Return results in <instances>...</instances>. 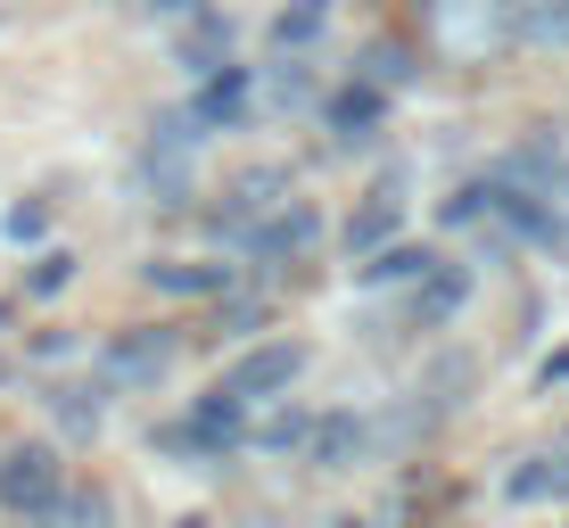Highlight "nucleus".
I'll return each instance as SVG.
<instances>
[{
	"mask_svg": "<svg viewBox=\"0 0 569 528\" xmlns=\"http://www.w3.org/2000/svg\"><path fill=\"white\" fill-rule=\"evenodd\" d=\"M42 405H50V421L67 429V438H91V429H100V405H91V388H67V380H58Z\"/></svg>",
	"mask_w": 569,
	"mask_h": 528,
	"instance_id": "14",
	"label": "nucleus"
},
{
	"mask_svg": "<svg viewBox=\"0 0 569 528\" xmlns=\"http://www.w3.org/2000/svg\"><path fill=\"white\" fill-rule=\"evenodd\" d=\"M0 322H9V315H0Z\"/></svg>",
	"mask_w": 569,
	"mask_h": 528,
	"instance_id": "30",
	"label": "nucleus"
},
{
	"mask_svg": "<svg viewBox=\"0 0 569 528\" xmlns=\"http://www.w3.org/2000/svg\"><path fill=\"white\" fill-rule=\"evenodd\" d=\"M503 496H512V504H545V496H561V487H553V455H545V462H520V471L503 479Z\"/></svg>",
	"mask_w": 569,
	"mask_h": 528,
	"instance_id": "19",
	"label": "nucleus"
},
{
	"mask_svg": "<svg viewBox=\"0 0 569 528\" xmlns=\"http://www.w3.org/2000/svg\"><path fill=\"white\" fill-rule=\"evenodd\" d=\"M405 74H413V58H405L397 42H371L363 50V83H405Z\"/></svg>",
	"mask_w": 569,
	"mask_h": 528,
	"instance_id": "21",
	"label": "nucleus"
},
{
	"mask_svg": "<svg viewBox=\"0 0 569 528\" xmlns=\"http://www.w3.org/2000/svg\"><path fill=\"white\" fill-rule=\"evenodd\" d=\"M306 414H272V421H257V446H306Z\"/></svg>",
	"mask_w": 569,
	"mask_h": 528,
	"instance_id": "22",
	"label": "nucleus"
},
{
	"mask_svg": "<svg viewBox=\"0 0 569 528\" xmlns=\"http://www.w3.org/2000/svg\"><path fill=\"white\" fill-rule=\"evenodd\" d=\"M397 215H405V199H397V182H380V190H371V207L356 215V223H347V248H356V257H371V248H380L388 231H397Z\"/></svg>",
	"mask_w": 569,
	"mask_h": 528,
	"instance_id": "12",
	"label": "nucleus"
},
{
	"mask_svg": "<svg viewBox=\"0 0 569 528\" xmlns=\"http://www.w3.org/2000/svg\"><path fill=\"white\" fill-rule=\"evenodd\" d=\"M50 223V207L42 199H26V207H9V231H17V240H33V231H42Z\"/></svg>",
	"mask_w": 569,
	"mask_h": 528,
	"instance_id": "27",
	"label": "nucleus"
},
{
	"mask_svg": "<svg viewBox=\"0 0 569 528\" xmlns=\"http://www.w3.org/2000/svg\"><path fill=\"white\" fill-rule=\"evenodd\" d=\"M58 496H67V462H58L50 446H17V455L0 462V504H9V512H33V520H42Z\"/></svg>",
	"mask_w": 569,
	"mask_h": 528,
	"instance_id": "1",
	"label": "nucleus"
},
{
	"mask_svg": "<svg viewBox=\"0 0 569 528\" xmlns=\"http://www.w3.org/2000/svg\"><path fill=\"white\" fill-rule=\"evenodd\" d=\"M371 124H380V83H363V74H356V83L330 100V132H339V141H363Z\"/></svg>",
	"mask_w": 569,
	"mask_h": 528,
	"instance_id": "11",
	"label": "nucleus"
},
{
	"mask_svg": "<svg viewBox=\"0 0 569 528\" xmlns=\"http://www.w3.org/2000/svg\"><path fill=\"white\" fill-rule=\"evenodd\" d=\"M257 100H264V108H298V100H306V74H298V50H281V67H264Z\"/></svg>",
	"mask_w": 569,
	"mask_h": 528,
	"instance_id": "16",
	"label": "nucleus"
},
{
	"mask_svg": "<svg viewBox=\"0 0 569 528\" xmlns=\"http://www.w3.org/2000/svg\"><path fill=\"white\" fill-rule=\"evenodd\" d=\"M42 520H108V496H91V487H83V496H58Z\"/></svg>",
	"mask_w": 569,
	"mask_h": 528,
	"instance_id": "24",
	"label": "nucleus"
},
{
	"mask_svg": "<svg viewBox=\"0 0 569 528\" xmlns=\"http://www.w3.org/2000/svg\"><path fill=\"white\" fill-rule=\"evenodd\" d=\"M553 487H561V496H569V438L553 446Z\"/></svg>",
	"mask_w": 569,
	"mask_h": 528,
	"instance_id": "28",
	"label": "nucleus"
},
{
	"mask_svg": "<svg viewBox=\"0 0 569 528\" xmlns=\"http://www.w3.org/2000/svg\"><path fill=\"white\" fill-rule=\"evenodd\" d=\"M322 0H289V9H281V26H272V42H281V50H306L313 42V33H322Z\"/></svg>",
	"mask_w": 569,
	"mask_h": 528,
	"instance_id": "15",
	"label": "nucleus"
},
{
	"mask_svg": "<svg viewBox=\"0 0 569 528\" xmlns=\"http://www.w3.org/2000/svg\"><path fill=\"white\" fill-rule=\"evenodd\" d=\"M462 298H470L462 272H438V265H429V272H421V298H413V322H421V330H429V322H446Z\"/></svg>",
	"mask_w": 569,
	"mask_h": 528,
	"instance_id": "13",
	"label": "nucleus"
},
{
	"mask_svg": "<svg viewBox=\"0 0 569 528\" xmlns=\"http://www.w3.org/2000/svg\"><path fill=\"white\" fill-rule=\"evenodd\" d=\"M272 207H281V173H240V182H231V199H223V223L248 231V223H264Z\"/></svg>",
	"mask_w": 569,
	"mask_h": 528,
	"instance_id": "10",
	"label": "nucleus"
},
{
	"mask_svg": "<svg viewBox=\"0 0 569 528\" xmlns=\"http://www.w3.org/2000/svg\"><path fill=\"white\" fill-rule=\"evenodd\" d=\"M223 339H248V330H264V298H240V306H223Z\"/></svg>",
	"mask_w": 569,
	"mask_h": 528,
	"instance_id": "23",
	"label": "nucleus"
},
{
	"mask_svg": "<svg viewBox=\"0 0 569 528\" xmlns=\"http://www.w3.org/2000/svg\"><path fill=\"white\" fill-rule=\"evenodd\" d=\"M157 446H166V455H231V446H240V397H231V388L199 397L190 421H173Z\"/></svg>",
	"mask_w": 569,
	"mask_h": 528,
	"instance_id": "3",
	"label": "nucleus"
},
{
	"mask_svg": "<svg viewBox=\"0 0 569 528\" xmlns=\"http://www.w3.org/2000/svg\"><path fill=\"white\" fill-rule=\"evenodd\" d=\"M487 207H496V190H455V199H446V223H479Z\"/></svg>",
	"mask_w": 569,
	"mask_h": 528,
	"instance_id": "25",
	"label": "nucleus"
},
{
	"mask_svg": "<svg viewBox=\"0 0 569 528\" xmlns=\"http://www.w3.org/2000/svg\"><path fill=\"white\" fill-rule=\"evenodd\" d=\"M240 240H248V265H289V257H306V248L322 240V215H313V207H289V199H281V207L264 215V223H248Z\"/></svg>",
	"mask_w": 569,
	"mask_h": 528,
	"instance_id": "4",
	"label": "nucleus"
},
{
	"mask_svg": "<svg viewBox=\"0 0 569 528\" xmlns=\"http://www.w3.org/2000/svg\"><path fill=\"white\" fill-rule=\"evenodd\" d=\"M149 281H157V289H190V298H207V289H223V272H214V265H173V257H157Z\"/></svg>",
	"mask_w": 569,
	"mask_h": 528,
	"instance_id": "17",
	"label": "nucleus"
},
{
	"mask_svg": "<svg viewBox=\"0 0 569 528\" xmlns=\"http://www.w3.org/2000/svg\"><path fill=\"white\" fill-rule=\"evenodd\" d=\"M257 108V67H207V83H199V100H190V116H199V132H223V124H240V116Z\"/></svg>",
	"mask_w": 569,
	"mask_h": 528,
	"instance_id": "7",
	"label": "nucleus"
},
{
	"mask_svg": "<svg viewBox=\"0 0 569 528\" xmlns=\"http://www.w3.org/2000/svg\"><path fill=\"white\" fill-rule=\"evenodd\" d=\"M173 363V330H124V339L100 356V380L108 388H157Z\"/></svg>",
	"mask_w": 569,
	"mask_h": 528,
	"instance_id": "5",
	"label": "nucleus"
},
{
	"mask_svg": "<svg viewBox=\"0 0 569 528\" xmlns=\"http://www.w3.org/2000/svg\"><path fill=\"white\" fill-rule=\"evenodd\" d=\"M190 141H199V116H157V132H149V190H157V207H190Z\"/></svg>",
	"mask_w": 569,
	"mask_h": 528,
	"instance_id": "2",
	"label": "nucleus"
},
{
	"mask_svg": "<svg viewBox=\"0 0 569 528\" xmlns=\"http://www.w3.org/2000/svg\"><path fill=\"white\" fill-rule=\"evenodd\" d=\"M67 272H74V257H42L26 272V289H42V298H50V289H67Z\"/></svg>",
	"mask_w": 569,
	"mask_h": 528,
	"instance_id": "26",
	"label": "nucleus"
},
{
	"mask_svg": "<svg viewBox=\"0 0 569 528\" xmlns=\"http://www.w3.org/2000/svg\"><path fill=\"white\" fill-rule=\"evenodd\" d=\"M421 272H429L421 248H388V257L371 248V281H421Z\"/></svg>",
	"mask_w": 569,
	"mask_h": 528,
	"instance_id": "20",
	"label": "nucleus"
},
{
	"mask_svg": "<svg viewBox=\"0 0 569 528\" xmlns=\"http://www.w3.org/2000/svg\"><path fill=\"white\" fill-rule=\"evenodd\" d=\"M438 33L455 50H487L503 33V17H496V0H438Z\"/></svg>",
	"mask_w": 569,
	"mask_h": 528,
	"instance_id": "9",
	"label": "nucleus"
},
{
	"mask_svg": "<svg viewBox=\"0 0 569 528\" xmlns=\"http://www.w3.org/2000/svg\"><path fill=\"white\" fill-rule=\"evenodd\" d=\"M528 42H569V0H537L528 17H512Z\"/></svg>",
	"mask_w": 569,
	"mask_h": 528,
	"instance_id": "18",
	"label": "nucleus"
},
{
	"mask_svg": "<svg viewBox=\"0 0 569 528\" xmlns=\"http://www.w3.org/2000/svg\"><path fill=\"white\" fill-rule=\"evenodd\" d=\"M306 455L322 462V471H356V462H363V421L356 414H322L306 429Z\"/></svg>",
	"mask_w": 569,
	"mask_h": 528,
	"instance_id": "8",
	"label": "nucleus"
},
{
	"mask_svg": "<svg viewBox=\"0 0 569 528\" xmlns=\"http://www.w3.org/2000/svg\"><path fill=\"white\" fill-rule=\"evenodd\" d=\"M298 371H306V347H298V339H272V347H248L240 371H231L223 388H231L240 405H257V397H281V388L298 380Z\"/></svg>",
	"mask_w": 569,
	"mask_h": 528,
	"instance_id": "6",
	"label": "nucleus"
},
{
	"mask_svg": "<svg viewBox=\"0 0 569 528\" xmlns=\"http://www.w3.org/2000/svg\"><path fill=\"white\" fill-rule=\"evenodd\" d=\"M0 380H9V363H0Z\"/></svg>",
	"mask_w": 569,
	"mask_h": 528,
	"instance_id": "29",
	"label": "nucleus"
}]
</instances>
